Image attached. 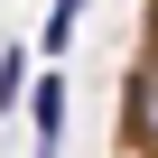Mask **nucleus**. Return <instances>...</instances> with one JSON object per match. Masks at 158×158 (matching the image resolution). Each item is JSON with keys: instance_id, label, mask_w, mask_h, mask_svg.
Here are the masks:
<instances>
[{"instance_id": "1", "label": "nucleus", "mask_w": 158, "mask_h": 158, "mask_svg": "<svg viewBox=\"0 0 158 158\" xmlns=\"http://www.w3.org/2000/svg\"><path fill=\"white\" fill-rule=\"evenodd\" d=\"M28 158H65V65H47L37 84H28Z\"/></svg>"}, {"instance_id": "2", "label": "nucleus", "mask_w": 158, "mask_h": 158, "mask_svg": "<svg viewBox=\"0 0 158 158\" xmlns=\"http://www.w3.org/2000/svg\"><path fill=\"white\" fill-rule=\"evenodd\" d=\"M19 102H28V47L0 56V112H19Z\"/></svg>"}]
</instances>
